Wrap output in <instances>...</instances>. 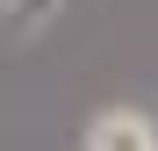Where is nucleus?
Listing matches in <instances>:
<instances>
[{"label": "nucleus", "instance_id": "f03ea898", "mask_svg": "<svg viewBox=\"0 0 158 151\" xmlns=\"http://www.w3.org/2000/svg\"><path fill=\"white\" fill-rule=\"evenodd\" d=\"M58 15H65V0H7V7H0V29H7V36H36Z\"/></svg>", "mask_w": 158, "mask_h": 151}, {"label": "nucleus", "instance_id": "f257e3e1", "mask_svg": "<svg viewBox=\"0 0 158 151\" xmlns=\"http://www.w3.org/2000/svg\"><path fill=\"white\" fill-rule=\"evenodd\" d=\"M79 151H158V122L144 108H101L79 137Z\"/></svg>", "mask_w": 158, "mask_h": 151}]
</instances>
